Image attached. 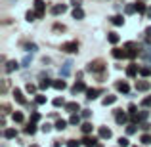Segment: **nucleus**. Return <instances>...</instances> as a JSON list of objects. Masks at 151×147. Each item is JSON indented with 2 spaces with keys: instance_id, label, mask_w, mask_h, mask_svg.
Instances as JSON below:
<instances>
[{
  "instance_id": "1",
  "label": "nucleus",
  "mask_w": 151,
  "mask_h": 147,
  "mask_svg": "<svg viewBox=\"0 0 151 147\" xmlns=\"http://www.w3.org/2000/svg\"><path fill=\"white\" fill-rule=\"evenodd\" d=\"M103 69H105V65H103V61H100V59L90 61L88 65H86V71H88V73H101Z\"/></svg>"
},
{
  "instance_id": "2",
  "label": "nucleus",
  "mask_w": 151,
  "mask_h": 147,
  "mask_svg": "<svg viewBox=\"0 0 151 147\" xmlns=\"http://www.w3.org/2000/svg\"><path fill=\"white\" fill-rule=\"evenodd\" d=\"M71 69H73V59H67V61L61 65V69H59V77H61V78H67L71 75Z\"/></svg>"
},
{
  "instance_id": "3",
  "label": "nucleus",
  "mask_w": 151,
  "mask_h": 147,
  "mask_svg": "<svg viewBox=\"0 0 151 147\" xmlns=\"http://www.w3.org/2000/svg\"><path fill=\"white\" fill-rule=\"evenodd\" d=\"M61 52H65V54H75V52H78V42L77 40H71V42L61 44Z\"/></svg>"
},
{
  "instance_id": "4",
  "label": "nucleus",
  "mask_w": 151,
  "mask_h": 147,
  "mask_svg": "<svg viewBox=\"0 0 151 147\" xmlns=\"http://www.w3.org/2000/svg\"><path fill=\"white\" fill-rule=\"evenodd\" d=\"M33 6H35V11H37V17H38V19H40V17H44V8H46L44 0H35V2H33Z\"/></svg>"
},
{
  "instance_id": "5",
  "label": "nucleus",
  "mask_w": 151,
  "mask_h": 147,
  "mask_svg": "<svg viewBox=\"0 0 151 147\" xmlns=\"http://www.w3.org/2000/svg\"><path fill=\"white\" fill-rule=\"evenodd\" d=\"M19 67H21V65H19V63L15 61V59H12V61H8V63H6V67H4V71H6V73L10 75V73H14V71H17Z\"/></svg>"
},
{
  "instance_id": "6",
  "label": "nucleus",
  "mask_w": 151,
  "mask_h": 147,
  "mask_svg": "<svg viewBox=\"0 0 151 147\" xmlns=\"http://www.w3.org/2000/svg\"><path fill=\"white\" fill-rule=\"evenodd\" d=\"M14 99L19 103V105H25V103H27L25 101V96H23V92L19 88H14Z\"/></svg>"
},
{
  "instance_id": "7",
  "label": "nucleus",
  "mask_w": 151,
  "mask_h": 147,
  "mask_svg": "<svg viewBox=\"0 0 151 147\" xmlns=\"http://www.w3.org/2000/svg\"><path fill=\"white\" fill-rule=\"evenodd\" d=\"M115 120H117V124H126V120H128V117H126V113H122V111H115Z\"/></svg>"
},
{
  "instance_id": "8",
  "label": "nucleus",
  "mask_w": 151,
  "mask_h": 147,
  "mask_svg": "<svg viewBox=\"0 0 151 147\" xmlns=\"http://www.w3.org/2000/svg\"><path fill=\"white\" fill-rule=\"evenodd\" d=\"M149 88H151L149 80H138L136 82V90H138V92H147Z\"/></svg>"
},
{
  "instance_id": "9",
  "label": "nucleus",
  "mask_w": 151,
  "mask_h": 147,
  "mask_svg": "<svg viewBox=\"0 0 151 147\" xmlns=\"http://www.w3.org/2000/svg\"><path fill=\"white\" fill-rule=\"evenodd\" d=\"M86 90H88V88H86V84L82 80H78V82H75V86L71 88V92H73V94H78V92H86Z\"/></svg>"
},
{
  "instance_id": "10",
  "label": "nucleus",
  "mask_w": 151,
  "mask_h": 147,
  "mask_svg": "<svg viewBox=\"0 0 151 147\" xmlns=\"http://www.w3.org/2000/svg\"><path fill=\"white\" fill-rule=\"evenodd\" d=\"M65 111H69V113H78V111H81V105H78L77 101H69V103H65Z\"/></svg>"
},
{
  "instance_id": "11",
  "label": "nucleus",
  "mask_w": 151,
  "mask_h": 147,
  "mask_svg": "<svg viewBox=\"0 0 151 147\" xmlns=\"http://www.w3.org/2000/svg\"><path fill=\"white\" fill-rule=\"evenodd\" d=\"M100 138L101 140H111V138H113V132H111L107 126H101L100 128Z\"/></svg>"
},
{
  "instance_id": "12",
  "label": "nucleus",
  "mask_w": 151,
  "mask_h": 147,
  "mask_svg": "<svg viewBox=\"0 0 151 147\" xmlns=\"http://www.w3.org/2000/svg\"><path fill=\"white\" fill-rule=\"evenodd\" d=\"M65 11H67L65 4H55V6L52 8V15H59V14H65Z\"/></svg>"
},
{
  "instance_id": "13",
  "label": "nucleus",
  "mask_w": 151,
  "mask_h": 147,
  "mask_svg": "<svg viewBox=\"0 0 151 147\" xmlns=\"http://www.w3.org/2000/svg\"><path fill=\"white\" fill-rule=\"evenodd\" d=\"M138 73H140V67H138L136 63H132V65H128V69H126V75H128L130 78H134V77H136Z\"/></svg>"
},
{
  "instance_id": "14",
  "label": "nucleus",
  "mask_w": 151,
  "mask_h": 147,
  "mask_svg": "<svg viewBox=\"0 0 151 147\" xmlns=\"http://www.w3.org/2000/svg\"><path fill=\"white\" fill-rule=\"evenodd\" d=\"M100 94H101V90H96V88H88V90H86V99H88V101H90V99H96L98 96H100Z\"/></svg>"
},
{
  "instance_id": "15",
  "label": "nucleus",
  "mask_w": 151,
  "mask_h": 147,
  "mask_svg": "<svg viewBox=\"0 0 151 147\" xmlns=\"http://www.w3.org/2000/svg\"><path fill=\"white\" fill-rule=\"evenodd\" d=\"M73 19H84V10H82L81 6H77V8H73Z\"/></svg>"
},
{
  "instance_id": "16",
  "label": "nucleus",
  "mask_w": 151,
  "mask_h": 147,
  "mask_svg": "<svg viewBox=\"0 0 151 147\" xmlns=\"http://www.w3.org/2000/svg\"><path fill=\"white\" fill-rule=\"evenodd\" d=\"M111 55H113L115 59H122V57H126V50H121V48H113V52H111Z\"/></svg>"
},
{
  "instance_id": "17",
  "label": "nucleus",
  "mask_w": 151,
  "mask_h": 147,
  "mask_svg": "<svg viewBox=\"0 0 151 147\" xmlns=\"http://www.w3.org/2000/svg\"><path fill=\"white\" fill-rule=\"evenodd\" d=\"M4 138H6V140H14V138H17V130H15V128H6V130H4Z\"/></svg>"
},
{
  "instance_id": "18",
  "label": "nucleus",
  "mask_w": 151,
  "mask_h": 147,
  "mask_svg": "<svg viewBox=\"0 0 151 147\" xmlns=\"http://www.w3.org/2000/svg\"><path fill=\"white\" fill-rule=\"evenodd\" d=\"M81 117H82V115H78V113H71L69 124H73V126H78V124H81Z\"/></svg>"
},
{
  "instance_id": "19",
  "label": "nucleus",
  "mask_w": 151,
  "mask_h": 147,
  "mask_svg": "<svg viewBox=\"0 0 151 147\" xmlns=\"http://www.w3.org/2000/svg\"><path fill=\"white\" fill-rule=\"evenodd\" d=\"M35 132H37V122H33V120H31L29 124L25 126V134H29V136H33Z\"/></svg>"
},
{
  "instance_id": "20",
  "label": "nucleus",
  "mask_w": 151,
  "mask_h": 147,
  "mask_svg": "<svg viewBox=\"0 0 151 147\" xmlns=\"http://www.w3.org/2000/svg\"><path fill=\"white\" fill-rule=\"evenodd\" d=\"M52 86H54L55 90H65V88H67V82L59 78V80H54V82H52Z\"/></svg>"
},
{
  "instance_id": "21",
  "label": "nucleus",
  "mask_w": 151,
  "mask_h": 147,
  "mask_svg": "<svg viewBox=\"0 0 151 147\" xmlns=\"http://www.w3.org/2000/svg\"><path fill=\"white\" fill-rule=\"evenodd\" d=\"M117 90H119L121 94H128V92H130V86L126 84V82H117Z\"/></svg>"
},
{
  "instance_id": "22",
  "label": "nucleus",
  "mask_w": 151,
  "mask_h": 147,
  "mask_svg": "<svg viewBox=\"0 0 151 147\" xmlns=\"http://www.w3.org/2000/svg\"><path fill=\"white\" fill-rule=\"evenodd\" d=\"M111 23L121 27V25H124V17H122V15H113V17H111Z\"/></svg>"
},
{
  "instance_id": "23",
  "label": "nucleus",
  "mask_w": 151,
  "mask_h": 147,
  "mask_svg": "<svg viewBox=\"0 0 151 147\" xmlns=\"http://www.w3.org/2000/svg\"><path fill=\"white\" fill-rule=\"evenodd\" d=\"M107 40H109V44H117V42L121 40V37H119L117 33H107Z\"/></svg>"
},
{
  "instance_id": "24",
  "label": "nucleus",
  "mask_w": 151,
  "mask_h": 147,
  "mask_svg": "<svg viewBox=\"0 0 151 147\" xmlns=\"http://www.w3.org/2000/svg\"><path fill=\"white\" fill-rule=\"evenodd\" d=\"M54 128H55V130H59V132H63V130L67 128V120H63V118H59V120H58V122L54 124Z\"/></svg>"
},
{
  "instance_id": "25",
  "label": "nucleus",
  "mask_w": 151,
  "mask_h": 147,
  "mask_svg": "<svg viewBox=\"0 0 151 147\" xmlns=\"http://www.w3.org/2000/svg\"><path fill=\"white\" fill-rule=\"evenodd\" d=\"M52 82H54V80H50V78H42V80L38 82V88L46 90V88H50V86H52Z\"/></svg>"
},
{
  "instance_id": "26",
  "label": "nucleus",
  "mask_w": 151,
  "mask_h": 147,
  "mask_svg": "<svg viewBox=\"0 0 151 147\" xmlns=\"http://www.w3.org/2000/svg\"><path fill=\"white\" fill-rule=\"evenodd\" d=\"M96 141H98L96 138H84V140H82V143H84L86 147H96V145H98Z\"/></svg>"
},
{
  "instance_id": "27",
  "label": "nucleus",
  "mask_w": 151,
  "mask_h": 147,
  "mask_svg": "<svg viewBox=\"0 0 151 147\" xmlns=\"http://www.w3.org/2000/svg\"><path fill=\"white\" fill-rule=\"evenodd\" d=\"M115 101H117V96H105V98H103V101H101V103H103V105L107 107V105H113Z\"/></svg>"
},
{
  "instance_id": "28",
  "label": "nucleus",
  "mask_w": 151,
  "mask_h": 147,
  "mask_svg": "<svg viewBox=\"0 0 151 147\" xmlns=\"http://www.w3.org/2000/svg\"><path fill=\"white\" fill-rule=\"evenodd\" d=\"M136 11L138 14H147V6L144 2H136Z\"/></svg>"
},
{
  "instance_id": "29",
  "label": "nucleus",
  "mask_w": 151,
  "mask_h": 147,
  "mask_svg": "<svg viewBox=\"0 0 151 147\" xmlns=\"http://www.w3.org/2000/svg\"><path fill=\"white\" fill-rule=\"evenodd\" d=\"M81 130H82V132H84V134H90V132H92V130H94L92 122H84V124L81 126Z\"/></svg>"
},
{
  "instance_id": "30",
  "label": "nucleus",
  "mask_w": 151,
  "mask_h": 147,
  "mask_svg": "<svg viewBox=\"0 0 151 147\" xmlns=\"http://www.w3.org/2000/svg\"><path fill=\"white\" fill-rule=\"evenodd\" d=\"M31 61H33V54H31V55H25V57H23L21 67H31Z\"/></svg>"
},
{
  "instance_id": "31",
  "label": "nucleus",
  "mask_w": 151,
  "mask_h": 147,
  "mask_svg": "<svg viewBox=\"0 0 151 147\" xmlns=\"http://www.w3.org/2000/svg\"><path fill=\"white\" fill-rule=\"evenodd\" d=\"M25 19H27V21H35V19H37V11L29 10V11L25 14Z\"/></svg>"
},
{
  "instance_id": "32",
  "label": "nucleus",
  "mask_w": 151,
  "mask_h": 147,
  "mask_svg": "<svg viewBox=\"0 0 151 147\" xmlns=\"http://www.w3.org/2000/svg\"><path fill=\"white\" fill-rule=\"evenodd\" d=\"M12 118H14V122H23V113H19V111H15V113L12 115Z\"/></svg>"
},
{
  "instance_id": "33",
  "label": "nucleus",
  "mask_w": 151,
  "mask_h": 147,
  "mask_svg": "<svg viewBox=\"0 0 151 147\" xmlns=\"http://www.w3.org/2000/svg\"><path fill=\"white\" fill-rule=\"evenodd\" d=\"M140 75L142 77H149L151 75V65L149 67H140Z\"/></svg>"
},
{
  "instance_id": "34",
  "label": "nucleus",
  "mask_w": 151,
  "mask_h": 147,
  "mask_svg": "<svg viewBox=\"0 0 151 147\" xmlns=\"http://www.w3.org/2000/svg\"><path fill=\"white\" fill-rule=\"evenodd\" d=\"M25 50H27V52H31V54H35V52L38 50V46L35 44V42H31V44H25Z\"/></svg>"
},
{
  "instance_id": "35",
  "label": "nucleus",
  "mask_w": 151,
  "mask_h": 147,
  "mask_svg": "<svg viewBox=\"0 0 151 147\" xmlns=\"http://www.w3.org/2000/svg\"><path fill=\"white\" fill-rule=\"evenodd\" d=\"M140 141H142L144 145H151V136H149V134H144V136L140 138Z\"/></svg>"
},
{
  "instance_id": "36",
  "label": "nucleus",
  "mask_w": 151,
  "mask_h": 147,
  "mask_svg": "<svg viewBox=\"0 0 151 147\" xmlns=\"http://www.w3.org/2000/svg\"><path fill=\"white\" fill-rule=\"evenodd\" d=\"M130 145V141H128V138H119V147H128Z\"/></svg>"
},
{
  "instance_id": "37",
  "label": "nucleus",
  "mask_w": 151,
  "mask_h": 147,
  "mask_svg": "<svg viewBox=\"0 0 151 147\" xmlns=\"http://www.w3.org/2000/svg\"><path fill=\"white\" fill-rule=\"evenodd\" d=\"M46 101H48L46 96H37V98H35V103H37V105H44Z\"/></svg>"
},
{
  "instance_id": "38",
  "label": "nucleus",
  "mask_w": 151,
  "mask_h": 147,
  "mask_svg": "<svg viewBox=\"0 0 151 147\" xmlns=\"http://www.w3.org/2000/svg\"><path fill=\"white\" fill-rule=\"evenodd\" d=\"M54 105L55 107H65V99H63V98H55L54 99Z\"/></svg>"
},
{
  "instance_id": "39",
  "label": "nucleus",
  "mask_w": 151,
  "mask_h": 147,
  "mask_svg": "<svg viewBox=\"0 0 151 147\" xmlns=\"http://www.w3.org/2000/svg\"><path fill=\"white\" fill-rule=\"evenodd\" d=\"M136 124H130V126H126V134H128V136H132V134H136Z\"/></svg>"
},
{
  "instance_id": "40",
  "label": "nucleus",
  "mask_w": 151,
  "mask_h": 147,
  "mask_svg": "<svg viewBox=\"0 0 151 147\" xmlns=\"http://www.w3.org/2000/svg\"><path fill=\"white\" fill-rule=\"evenodd\" d=\"M136 111H138V107L134 105V103H130V105H128V115H130V117H132V115H138Z\"/></svg>"
},
{
  "instance_id": "41",
  "label": "nucleus",
  "mask_w": 151,
  "mask_h": 147,
  "mask_svg": "<svg viewBox=\"0 0 151 147\" xmlns=\"http://www.w3.org/2000/svg\"><path fill=\"white\" fill-rule=\"evenodd\" d=\"M67 147H81V141H77V140H67Z\"/></svg>"
},
{
  "instance_id": "42",
  "label": "nucleus",
  "mask_w": 151,
  "mask_h": 147,
  "mask_svg": "<svg viewBox=\"0 0 151 147\" xmlns=\"http://www.w3.org/2000/svg\"><path fill=\"white\" fill-rule=\"evenodd\" d=\"M124 11L126 14H134V11H136V4H128V6L124 8Z\"/></svg>"
},
{
  "instance_id": "43",
  "label": "nucleus",
  "mask_w": 151,
  "mask_h": 147,
  "mask_svg": "<svg viewBox=\"0 0 151 147\" xmlns=\"http://www.w3.org/2000/svg\"><path fill=\"white\" fill-rule=\"evenodd\" d=\"M31 120H33V122H38V120H40V115H38L37 111H33V113H31Z\"/></svg>"
},
{
  "instance_id": "44",
  "label": "nucleus",
  "mask_w": 151,
  "mask_h": 147,
  "mask_svg": "<svg viewBox=\"0 0 151 147\" xmlns=\"http://www.w3.org/2000/svg\"><path fill=\"white\" fill-rule=\"evenodd\" d=\"M142 107H151V96L142 99Z\"/></svg>"
},
{
  "instance_id": "45",
  "label": "nucleus",
  "mask_w": 151,
  "mask_h": 147,
  "mask_svg": "<svg viewBox=\"0 0 151 147\" xmlns=\"http://www.w3.org/2000/svg\"><path fill=\"white\" fill-rule=\"evenodd\" d=\"M25 90H27V92H29V94H35V92H37V86H35V84H31V82H29Z\"/></svg>"
},
{
  "instance_id": "46",
  "label": "nucleus",
  "mask_w": 151,
  "mask_h": 147,
  "mask_svg": "<svg viewBox=\"0 0 151 147\" xmlns=\"http://www.w3.org/2000/svg\"><path fill=\"white\" fill-rule=\"evenodd\" d=\"M40 130H42L44 134H48L50 130H52V124H48V122H46V124H42V126H40Z\"/></svg>"
},
{
  "instance_id": "47",
  "label": "nucleus",
  "mask_w": 151,
  "mask_h": 147,
  "mask_svg": "<svg viewBox=\"0 0 151 147\" xmlns=\"http://www.w3.org/2000/svg\"><path fill=\"white\" fill-rule=\"evenodd\" d=\"M81 115H82V118H88L90 115H92V111H90V109H82V113H81Z\"/></svg>"
},
{
  "instance_id": "48",
  "label": "nucleus",
  "mask_w": 151,
  "mask_h": 147,
  "mask_svg": "<svg viewBox=\"0 0 151 147\" xmlns=\"http://www.w3.org/2000/svg\"><path fill=\"white\" fill-rule=\"evenodd\" d=\"M54 31H65V25H59V23H55V25H54Z\"/></svg>"
},
{
  "instance_id": "49",
  "label": "nucleus",
  "mask_w": 151,
  "mask_h": 147,
  "mask_svg": "<svg viewBox=\"0 0 151 147\" xmlns=\"http://www.w3.org/2000/svg\"><path fill=\"white\" fill-rule=\"evenodd\" d=\"M71 4H73V8H77V6H81V4H82V0H71Z\"/></svg>"
},
{
  "instance_id": "50",
  "label": "nucleus",
  "mask_w": 151,
  "mask_h": 147,
  "mask_svg": "<svg viewBox=\"0 0 151 147\" xmlns=\"http://www.w3.org/2000/svg\"><path fill=\"white\" fill-rule=\"evenodd\" d=\"M145 37H151V25L147 27V29H145Z\"/></svg>"
},
{
  "instance_id": "51",
  "label": "nucleus",
  "mask_w": 151,
  "mask_h": 147,
  "mask_svg": "<svg viewBox=\"0 0 151 147\" xmlns=\"http://www.w3.org/2000/svg\"><path fill=\"white\" fill-rule=\"evenodd\" d=\"M145 15H147V17L151 19V8H147V14H145Z\"/></svg>"
},
{
  "instance_id": "52",
  "label": "nucleus",
  "mask_w": 151,
  "mask_h": 147,
  "mask_svg": "<svg viewBox=\"0 0 151 147\" xmlns=\"http://www.w3.org/2000/svg\"><path fill=\"white\" fill-rule=\"evenodd\" d=\"M29 147H40V145H37V143H33V145H29Z\"/></svg>"
}]
</instances>
